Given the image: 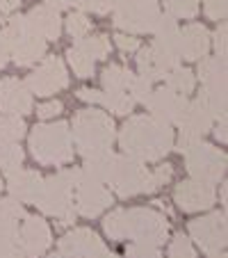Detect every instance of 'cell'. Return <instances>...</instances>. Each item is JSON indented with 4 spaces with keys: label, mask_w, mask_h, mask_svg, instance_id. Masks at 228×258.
<instances>
[{
    "label": "cell",
    "mask_w": 228,
    "mask_h": 258,
    "mask_svg": "<svg viewBox=\"0 0 228 258\" xmlns=\"http://www.w3.org/2000/svg\"><path fill=\"white\" fill-rule=\"evenodd\" d=\"M119 144L128 158L139 162H158L174 149V131L165 121L137 114L123 123Z\"/></svg>",
    "instance_id": "6da1fadb"
},
{
    "label": "cell",
    "mask_w": 228,
    "mask_h": 258,
    "mask_svg": "<svg viewBox=\"0 0 228 258\" xmlns=\"http://www.w3.org/2000/svg\"><path fill=\"white\" fill-rule=\"evenodd\" d=\"M103 231L112 240H135L137 244L160 247L169 235V224L162 213L153 208H128L114 210L103 219Z\"/></svg>",
    "instance_id": "7a4b0ae2"
},
{
    "label": "cell",
    "mask_w": 228,
    "mask_h": 258,
    "mask_svg": "<svg viewBox=\"0 0 228 258\" xmlns=\"http://www.w3.org/2000/svg\"><path fill=\"white\" fill-rule=\"evenodd\" d=\"M68 128H73L71 140L75 142V149L83 158L110 153L114 142V121L110 114L101 110H80Z\"/></svg>",
    "instance_id": "3957f363"
},
{
    "label": "cell",
    "mask_w": 228,
    "mask_h": 258,
    "mask_svg": "<svg viewBox=\"0 0 228 258\" xmlns=\"http://www.w3.org/2000/svg\"><path fill=\"white\" fill-rule=\"evenodd\" d=\"M80 178V169H64L55 176L44 178L41 192L34 204L39 206L44 215H50L59 222V226H71L75 222L73 210V190Z\"/></svg>",
    "instance_id": "277c9868"
},
{
    "label": "cell",
    "mask_w": 228,
    "mask_h": 258,
    "mask_svg": "<svg viewBox=\"0 0 228 258\" xmlns=\"http://www.w3.org/2000/svg\"><path fill=\"white\" fill-rule=\"evenodd\" d=\"M30 153L39 165L62 167L73 160V140L66 121L39 123L30 133Z\"/></svg>",
    "instance_id": "5b68a950"
},
{
    "label": "cell",
    "mask_w": 228,
    "mask_h": 258,
    "mask_svg": "<svg viewBox=\"0 0 228 258\" xmlns=\"http://www.w3.org/2000/svg\"><path fill=\"white\" fill-rule=\"evenodd\" d=\"M160 16L156 0H119L114 7V25L130 34L153 32Z\"/></svg>",
    "instance_id": "8992f818"
},
{
    "label": "cell",
    "mask_w": 228,
    "mask_h": 258,
    "mask_svg": "<svg viewBox=\"0 0 228 258\" xmlns=\"http://www.w3.org/2000/svg\"><path fill=\"white\" fill-rule=\"evenodd\" d=\"M226 57H203L199 64V78L203 83L201 96L219 121H226Z\"/></svg>",
    "instance_id": "52a82bcc"
},
{
    "label": "cell",
    "mask_w": 228,
    "mask_h": 258,
    "mask_svg": "<svg viewBox=\"0 0 228 258\" xmlns=\"http://www.w3.org/2000/svg\"><path fill=\"white\" fill-rule=\"evenodd\" d=\"M185 165L192 178L205 180L210 185L219 183L226 174V156L208 142H194L185 151Z\"/></svg>",
    "instance_id": "ba28073f"
},
{
    "label": "cell",
    "mask_w": 228,
    "mask_h": 258,
    "mask_svg": "<svg viewBox=\"0 0 228 258\" xmlns=\"http://www.w3.org/2000/svg\"><path fill=\"white\" fill-rule=\"evenodd\" d=\"M146 178H148V171H146L144 162L128 156H114L107 183L121 199H130V197L144 195Z\"/></svg>",
    "instance_id": "9c48e42d"
},
{
    "label": "cell",
    "mask_w": 228,
    "mask_h": 258,
    "mask_svg": "<svg viewBox=\"0 0 228 258\" xmlns=\"http://www.w3.org/2000/svg\"><path fill=\"white\" fill-rule=\"evenodd\" d=\"M212 123H214V114L203 96L194 98V101H187V107H185L183 117L178 121L180 137H178V149L176 151L185 153L194 142H199L205 133L212 131Z\"/></svg>",
    "instance_id": "30bf717a"
},
{
    "label": "cell",
    "mask_w": 228,
    "mask_h": 258,
    "mask_svg": "<svg viewBox=\"0 0 228 258\" xmlns=\"http://www.w3.org/2000/svg\"><path fill=\"white\" fill-rule=\"evenodd\" d=\"M189 235L196 244L201 247V251H205L208 256L223 251L226 247V213H210L205 217H199L194 222H189Z\"/></svg>",
    "instance_id": "8fae6325"
},
{
    "label": "cell",
    "mask_w": 228,
    "mask_h": 258,
    "mask_svg": "<svg viewBox=\"0 0 228 258\" xmlns=\"http://www.w3.org/2000/svg\"><path fill=\"white\" fill-rule=\"evenodd\" d=\"M59 253L66 258H119L103 244L92 229H73L59 240Z\"/></svg>",
    "instance_id": "7c38bea8"
},
{
    "label": "cell",
    "mask_w": 228,
    "mask_h": 258,
    "mask_svg": "<svg viewBox=\"0 0 228 258\" xmlns=\"http://www.w3.org/2000/svg\"><path fill=\"white\" fill-rule=\"evenodd\" d=\"M28 89L37 96H50L68 87V73L59 57H46L39 69H34L25 80Z\"/></svg>",
    "instance_id": "4fadbf2b"
},
{
    "label": "cell",
    "mask_w": 228,
    "mask_h": 258,
    "mask_svg": "<svg viewBox=\"0 0 228 258\" xmlns=\"http://www.w3.org/2000/svg\"><path fill=\"white\" fill-rule=\"evenodd\" d=\"M112 195L110 190L103 187V183L80 174L78 183H75V213L83 217H98L105 208H110Z\"/></svg>",
    "instance_id": "5bb4252c"
},
{
    "label": "cell",
    "mask_w": 228,
    "mask_h": 258,
    "mask_svg": "<svg viewBox=\"0 0 228 258\" xmlns=\"http://www.w3.org/2000/svg\"><path fill=\"white\" fill-rule=\"evenodd\" d=\"M50 242H53V235H50V229L44 219L37 215H32V217L25 215L19 226V235H16V244L21 251L28 258H39L46 253Z\"/></svg>",
    "instance_id": "9a60e30c"
},
{
    "label": "cell",
    "mask_w": 228,
    "mask_h": 258,
    "mask_svg": "<svg viewBox=\"0 0 228 258\" xmlns=\"http://www.w3.org/2000/svg\"><path fill=\"white\" fill-rule=\"evenodd\" d=\"M214 199H217L214 187L199 178L183 180L174 190V201L178 204V208L183 210V213H201V210H208V208H212Z\"/></svg>",
    "instance_id": "2e32d148"
},
{
    "label": "cell",
    "mask_w": 228,
    "mask_h": 258,
    "mask_svg": "<svg viewBox=\"0 0 228 258\" xmlns=\"http://www.w3.org/2000/svg\"><path fill=\"white\" fill-rule=\"evenodd\" d=\"M144 105L148 107V112L153 119L165 121L171 126V123L180 121L185 107H187V98L171 92L169 87H160V89H153V92H150V96L146 98Z\"/></svg>",
    "instance_id": "e0dca14e"
},
{
    "label": "cell",
    "mask_w": 228,
    "mask_h": 258,
    "mask_svg": "<svg viewBox=\"0 0 228 258\" xmlns=\"http://www.w3.org/2000/svg\"><path fill=\"white\" fill-rule=\"evenodd\" d=\"M32 110V92L19 78L0 80V112L5 114H28Z\"/></svg>",
    "instance_id": "ac0fdd59"
},
{
    "label": "cell",
    "mask_w": 228,
    "mask_h": 258,
    "mask_svg": "<svg viewBox=\"0 0 228 258\" xmlns=\"http://www.w3.org/2000/svg\"><path fill=\"white\" fill-rule=\"evenodd\" d=\"M176 67H180V57H171V55L158 50L153 44L137 53V69H139V73L146 80H150V83L162 80L167 73Z\"/></svg>",
    "instance_id": "d6986e66"
},
{
    "label": "cell",
    "mask_w": 228,
    "mask_h": 258,
    "mask_svg": "<svg viewBox=\"0 0 228 258\" xmlns=\"http://www.w3.org/2000/svg\"><path fill=\"white\" fill-rule=\"evenodd\" d=\"M23 25L30 34H37L41 39H57L59 32H62V21H59L57 10L48 5L34 7L32 12L23 16Z\"/></svg>",
    "instance_id": "ffe728a7"
},
{
    "label": "cell",
    "mask_w": 228,
    "mask_h": 258,
    "mask_svg": "<svg viewBox=\"0 0 228 258\" xmlns=\"http://www.w3.org/2000/svg\"><path fill=\"white\" fill-rule=\"evenodd\" d=\"M178 50H180V57L189 59V62L203 59L210 50L208 28L199 23H189L187 28H183L178 34Z\"/></svg>",
    "instance_id": "44dd1931"
},
{
    "label": "cell",
    "mask_w": 228,
    "mask_h": 258,
    "mask_svg": "<svg viewBox=\"0 0 228 258\" xmlns=\"http://www.w3.org/2000/svg\"><path fill=\"white\" fill-rule=\"evenodd\" d=\"M41 185H44V178H41L39 171L16 169L10 174L7 190H10L12 199L21 201V204H34L41 192Z\"/></svg>",
    "instance_id": "7402d4cb"
},
{
    "label": "cell",
    "mask_w": 228,
    "mask_h": 258,
    "mask_svg": "<svg viewBox=\"0 0 228 258\" xmlns=\"http://www.w3.org/2000/svg\"><path fill=\"white\" fill-rule=\"evenodd\" d=\"M25 217V210L21 201L16 199H0V249L16 244L21 219Z\"/></svg>",
    "instance_id": "603a6c76"
},
{
    "label": "cell",
    "mask_w": 228,
    "mask_h": 258,
    "mask_svg": "<svg viewBox=\"0 0 228 258\" xmlns=\"http://www.w3.org/2000/svg\"><path fill=\"white\" fill-rule=\"evenodd\" d=\"M78 98L80 101H87V103H101L103 107L110 110V112L121 114V117L130 114L132 107H135L132 96L126 94V92H110V89H105V92H96V89L83 87V89H78Z\"/></svg>",
    "instance_id": "cb8c5ba5"
},
{
    "label": "cell",
    "mask_w": 228,
    "mask_h": 258,
    "mask_svg": "<svg viewBox=\"0 0 228 258\" xmlns=\"http://www.w3.org/2000/svg\"><path fill=\"white\" fill-rule=\"evenodd\" d=\"M44 55H46V39H41L37 34H30L28 30L21 34L19 41L10 50V57L14 59L16 67H32Z\"/></svg>",
    "instance_id": "d4e9b609"
},
{
    "label": "cell",
    "mask_w": 228,
    "mask_h": 258,
    "mask_svg": "<svg viewBox=\"0 0 228 258\" xmlns=\"http://www.w3.org/2000/svg\"><path fill=\"white\" fill-rule=\"evenodd\" d=\"M156 41H153V46H156L158 50H162V53L171 55V57H180V50H178V25H176V21L171 19L169 14L167 16H160V21H158L156 25Z\"/></svg>",
    "instance_id": "484cf974"
},
{
    "label": "cell",
    "mask_w": 228,
    "mask_h": 258,
    "mask_svg": "<svg viewBox=\"0 0 228 258\" xmlns=\"http://www.w3.org/2000/svg\"><path fill=\"white\" fill-rule=\"evenodd\" d=\"M73 48L83 53L85 57H89L92 62H98V59H105L110 55V37H105V34L83 37V39H75Z\"/></svg>",
    "instance_id": "4316f807"
},
{
    "label": "cell",
    "mask_w": 228,
    "mask_h": 258,
    "mask_svg": "<svg viewBox=\"0 0 228 258\" xmlns=\"http://www.w3.org/2000/svg\"><path fill=\"white\" fill-rule=\"evenodd\" d=\"M132 78H135L132 71L121 67V64H110V67H105L101 73L103 87L110 89V92H126V89L130 87Z\"/></svg>",
    "instance_id": "83f0119b"
},
{
    "label": "cell",
    "mask_w": 228,
    "mask_h": 258,
    "mask_svg": "<svg viewBox=\"0 0 228 258\" xmlns=\"http://www.w3.org/2000/svg\"><path fill=\"white\" fill-rule=\"evenodd\" d=\"M112 160H114L112 153L85 158V165H83V169H80V174L87 176V178L98 180V183H107V176H110V169H112Z\"/></svg>",
    "instance_id": "f1b7e54d"
},
{
    "label": "cell",
    "mask_w": 228,
    "mask_h": 258,
    "mask_svg": "<svg viewBox=\"0 0 228 258\" xmlns=\"http://www.w3.org/2000/svg\"><path fill=\"white\" fill-rule=\"evenodd\" d=\"M167 78V87L171 92L180 94V96H187V94L194 92V85H196V76L189 69H183V67H176L171 69L169 73L165 76Z\"/></svg>",
    "instance_id": "f546056e"
},
{
    "label": "cell",
    "mask_w": 228,
    "mask_h": 258,
    "mask_svg": "<svg viewBox=\"0 0 228 258\" xmlns=\"http://www.w3.org/2000/svg\"><path fill=\"white\" fill-rule=\"evenodd\" d=\"M25 135V121L19 114L0 117V144H14Z\"/></svg>",
    "instance_id": "4dcf8cb0"
},
{
    "label": "cell",
    "mask_w": 228,
    "mask_h": 258,
    "mask_svg": "<svg viewBox=\"0 0 228 258\" xmlns=\"http://www.w3.org/2000/svg\"><path fill=\"white\" fill-rule=\"evenodd\" d=\"M23 149L19 146V142L14 144H0V169L12 174L23 165Z\"/></svg>",
    "instance_id": "1f68e13d"
},
{
    "label": "cell",
    "mask_w": 228,
    "mask_h": 258,
    "mask_svg": "<svg viewBox=\"0 0 228 258\" xmlns=\"http://www.w3.org/2000/svg\"><path fill=\"white\" fill-rule=\"evenodd\" d=\"M201 0H165V7L171 19H194L199 14Z\"/></svg>",
    "instance_id": "d6a6232c"
},
{
    "label": "cell",
    "mask_w": 228,
    "mask_h": 258,
    "mask_svg": "<svg viewBox=\"0 0 228 258\" xmlns=\"http://www.w3.org/2000/svg\"><path fill=\"white\" fill-rule=\"evenodd\" d=\"M174 176V167L171 165H160L156 171H148V178H146V185H144V195H153L158 192L162 185H167Z\"/></svg>",
    "instance_id": "836d02e7"
},
{
    "label": "cell",
    "mask_w": 228,
    "mask_h": 258,
    "mask_svg": "<svg viewBox=\"0 0 228 258\" xmlns=\"http://www.w3.org/2000/svg\"><path fill=\"white\" fill-rule=\"evenodd\" d=\"M66 57H68V64H71L73 73L78 76V78H92L94 76V64L89 57H85L83 53H78L75 48H68L66 50Z\"/></svg>",
    "instance_id": "e575fe53"
},
{
    "label": "cell",
    "mask_w": 228,
    "mask_h": 258,
    "mask_svg": "<svg viewBox=\"0 0 228 258\" xmlns=\"http://www.w3.org/2000/svg\"><path fill=\"white\" fill-rule=\"evenodd\" d=\"M66 30L73 39H83V37L89 34V30H92V21H89L83 12H73L66 19Z\"/></svg>",
    "instance_id": "d590c367"
},
{
    "label": "cell",
    "mask_w": 228,
    "mask_h": 258,
    "mask_svg": "<svg viewBox=\"0 0 228 258\" xmlns=\"http://www.w3.org/2000/svg\"><path fill=\"white\" fill-rule=\"evenodd\" d=\"M167 258H196V251L187 235H183V233L174 235V240H171V244H169V256Z\"/></svg>",
    "instance_id": "8d00e7d4"
},
{
    "label": "cell",
    "mask_w": 228,
    "mask_h": 258,
    "mask_svg": "<svg viewBox=\"0 0 228 258\" xmlns=\"http://www.w3.org/2000/svg\"><path fill=\"white\" fill-rule=\"evenodd\" d=\"M150 92H153V83L150 80H146L144 76H139V78H132L130 83V96L135 103H146V98L150 96Z\"/></svg>",
    "instance_id": "74e56055"
},
{
    "label": "cell",
    "mask_w": 228,
    "mask_h": 258,
    "mask_svg": "<svg viewBox=\"0 0 228 258\" xmlns=\"http://www.w3.org/2000/svg\"><path fill=\"white\" fill-rule=\"evenodd\" d=\"M119 0H75V5L85 12H94V14H107L110 10L117 7Z\"/></svg>",
    "instance_id": "f35d334b"
},
{
    "label": "cell",
    "mask_w": 228,
    "mask_h": 258,
    "mask_svg": "<svg viewBox=\"0 0 228 258\" xmlns=\"http://www.w3.org/2000/svg\"><path fill=\"white\" fill-rule=\"evenodd\" d=\"M203 12H205V16L212 21L226 19L228 0H203Z\"/></svg>",
    "instance_id": "ab89813d"
},
{
    "label": "cell",
    "mask_w": 228,
    "mask_h": 258,
    "mask_svg": "<svg viewBox=\"0 0 228 258\" xmlns=\"http://www.w3.org/2000/svg\"><path fill=\"white\" fill-rule=\"evenodd\" d=\"M126 258H162L158 247H150V244H130L126 251Z\"/></svg>",
    "instance_id": "60d3db41"
},
{
    "label": "cell",
    "mask_w": 228,
    "mask_h": 258,
    "mask_svg": "<svg viewBox=\"0 0 228 258\" xmlns=\"http://www.w3.org/2000/svg\"><path fill=\"white\" fill-rule=\"evenodd\" d=\"M226 41H228V28L226 25H219L217 32H214V50H217V57H226Z\"/></svg>",
    "instance_id": "b9f144b4"
},
{
    "label": "cell",
    "mask_w": 228,
    "mask_h": 258,
    "mask_svg": "<svg viewBox=\"0 0 228 258\" xmlns=\"http://www.w3.org/2000/svg\"><path fill=\"white\" fill-rule=\"evenodd\" d=\"M114 41H117V46L123 50V53H132V50L139 48V41H137L135 37H130V34H117Z\"/></svg>",
    "instance_id": "7bdbcfd3"
},
{
    "label": "cell",
    "mask_w": 228,
    "mask_h": 258,
    "mask_svg": "<svg viewBox=\"0 0 228 258\" xmlns=\"http://www.w3.org/2000/svg\"><path fill=\"white\" fill-rule=\"evenodd\" d=\"M59 112H62V103L59 101H50V103H44V105L37 107V114H39L41 119H50Z\"/></svg>",
    "instance_id": "ee69618b"
},
{
    "label": "cell",
    "mask_w": 228,
    "mask_h": 258,
    "mask_svg": "<svg viewBox=\"0 0 228 258\" xmlns=\"http://www.w3.org/2000/svg\"><path fill=\"white\" fill-rule=\"evenodd\" d=\"M0 258H28V256L19 249V244H12V247L0 249Z\"/></svg>",
    "instance_id": "f6af8a7d"
},
{
    "label": "cell",
    "mask_w": 228,
    "mask_h": 258,
    "mask_svg": "<svg viewBox=\"0 0 228 258\" xmlns=\"http://www.w3.org/2000/svg\"><path fill=\"white\" fill-rule=\"evenodd\" d=\"M21 5V0H0V12L3 14H12V12H16Z\"/></svg>",
    "instance_id": "bcb514c9"
},
{
    "label": "cell",
    "mask_w": 228,
    "mask_h": 258,
    "mask_svg": "<svg viewBox=\"0 0 228 258\" xmlns=\"http://www.w3.org/2000/svg\"><path fill=\"white\" fill-rule=\"evenodd\" d=\"M44 3H46V5H48V7H53V10H66V7H71V3H73V0H44Z\"/></svg>",
    "instance_id": "7dc6e473"
},
{
    "label": "cell",
    "mask_w": 228,
    "mask_h": 258,
    "mask_svg": "<svg viewBox=\"0 0 228 258\" xmlns=\"http://www.w3.org/2000/svg\"><path fill=\"white\" fill-rule=\"evenodd\" d=\"M214 137H217L221 144H226V140H228V135H226V121H219V126L214 128Z\"/></svg>",
    "instance_id": "c3c4849f"
},
{
    "label": "cell",
    "mask_w": 228,
    "mask_h": 258,
    "mask_svg": "<svg viewBox=\"0 0 228 258\" xmlns=\"http://www.w3.org/2000/svg\"><path fill=\"white\" fill-rule=\"evenodd\" d=\"M7 62H10V53H7V50L0 46V69H5Z\"/></svg>",
    "instance_id": "681fc988"
},
{
    "label": "cell",
    "mask_w": 228,
    "mask_h": 258,
    "mask_svg": "<svg viewBox=\"0 0 228 258\" xmlns=\"http://www.w3.org/2000/svg\"><path fill=\"white\" fill-rule=\"evenodd\" d=\"M210 258H226V253H223V251H219V253H212V256H210Z\"/></svg>",
    "instance_id": "f907efd6"
},
{
    "label": "cell",
    "mask_w": 228,
    "mask_h": 258,
    "mask_svg": "<svg viewBox=\"0 0 228 258\" xmlns=\"http://www.w3.org/2000/svg\"><path fill=\"white\" fill-rule=\"evenodd\" d=\"M48 258H66V256H64V253H59V251H57V253H50Z\"/></svg>",
    "instance_id": "816d5d0a"
},
{
    "label": "cell",
    "mask_w": 228,
    "mask_h": 258,
    "mask_svg": "<svg viewBox=\"0 0 228 258\" xmlns=\"http://www.w3.org/2000/svg\"><path fill=\"white\" fill-rule=\"evenodd\" d=\"M0 190H3V183H0Z\"/></svg>",
    "instance_id": "f5cc1de1"
}]
</instances>
